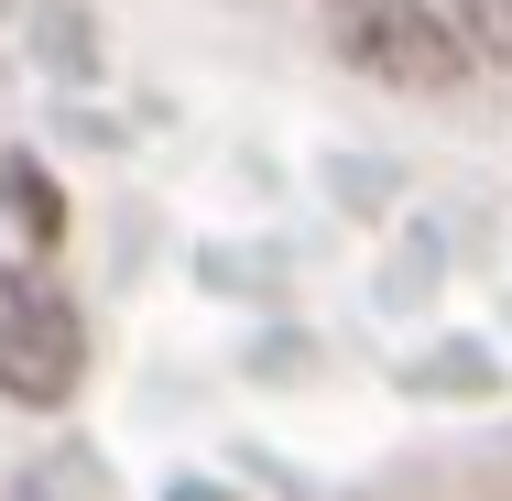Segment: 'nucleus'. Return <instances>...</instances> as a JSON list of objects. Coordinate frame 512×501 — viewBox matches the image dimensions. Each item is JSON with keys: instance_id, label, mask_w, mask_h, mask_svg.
<instances>
[{"instance_id": "f03ea898", "label": "nucleus", "mask_w": 512, "mask_h": 501, "mask_svg": "<svg viewBox=\"0 0 512 501\" xmlns=\"http://www.w3.org/2000/svg\"><path fill=\"white\" fill-rule=\"evenodd\" d=\"M327 33H338V55H349L360 77H382V88H458V77H469V33H458L447 11H425V0H338Z\"/></svg>"}, {"instance_id": "f257e3e1", "label": "nucleus", "mask_w": 512, "mask_h": 501, "mask_svg": "<svg viewBox=\"0 0 512 501\" xmlns=\"http://www.w3.org/2000/svg\"><path fill=\"white\" fill-rule=\"evenodd\" d=\"M77 371H88V327H77L66 284L33 273V262H11L0 273V393L44 414V403L77 393Z\"/></svg>"}, {"instance_id": "7ed1b4c3", "label": "nucleus", "mask_w": 512, "mask_h": 501, "mask_svg": "<svg viewBox=\"0 0 512 501\" xmlns=\"http://www.w3.org/2000/svg\"><path fill=\"white\" fill-rule=\"evenodd\" d=\"M0 197H11V218H22L33 240H55V229H66V207H55V186H44L33 164H0Z\"/></svg>"}, {"instance_id": "20e7f679", "label": "nucleus", "mask_w": 512, "mask_h": 501, "mask_svg": "<svg viewBox=\"0 0 512 501\" xmlns=\"http://www.w3.org/2000/svg\"><path fill=\"white\" fill-rule=\"evenodd\" d=\"M458 33H469V55H502L512 66V0H458Z\"/></svg>"}]
</instances>
